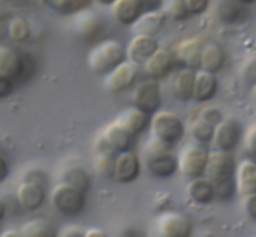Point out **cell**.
I'll return each instance as SVG.
<instances>
[{
    "label": "cell",
    "mask_w": 256,
    "mask_h": 237,
    "mask_svg": "<svg viewBox=\"0 0 256 237\" xmlns=\"http://www.w3.org/2000/svg\"><path fill=\"white\" fill-rule=\"evenodd\" d=\"M126 49L118 40H105L98 44L90 51L88 65L90 69L99 75H108L118 65L126 60Z\"/></svg>",
    "instance_id": "cell-1"
},
{
    "label": "cell",
    "mask_w": 256,
    "mask_h": 237,
    "mask_svg": "<svg viewBox=\"0 0 256 237\" xmlns=\"http://www.w3.org/2000/svg\"><path fill=\"white\" fill-rule=\"evenodd\" d=\"M35 71V61L30 55L19 54L6 46H0V74L15 82L26 81Z\"/></svg>",
    "instance_id": "cell-2"
},
{
    "label": "cell",
    "mask_w": 256,
    "mask_h": 237,
    "mask_svg": "<svg viewBox=\"0 0 256 237\" xmlns=\"http://www.w3.org/2000/svg\"><path fill=\"white\" fill-rule=\"evenodd\" d=\"M52 204L62 216L75 217L84 211L86 194L66 182H62L52 189Z\"/></svg>",
    "instance_id": "cell-3"
},
{
    "label": "cell",
    "mask_w": 256,
    "mask_h": 237,
    "mask_svg": "<svg viewBox=\"0 0 256 237\" xmlns=\"http://www.w3.org/2000/svg\"><path fill=\"white\" fill-rule=\"evenodd\" d=\"M152 136L162 140L174 147L185 135V125L176 114L172 111H156L150 121Z\"/></svg>",
    "instance_id": "cell-4"
},
{
    "label": "cell",
    "mask_w": 256,
    "mask_h": 237,
    "mask_svg": "<svg viewBox=\"0 0 256 237\" xmlns=\"http://www.w3.org/2000/svg\"><path fill=\"white\" fill-rule=\"evenodd\" d=\"M209 151L202 144L189 145L182 150L179 157V171L188 179L205 176Z\"/></svg>",
    "instance_id": "cell-5"
},
{
    "label": "cell",
    "mask_w": 256,
    "mask_h": 237,
    "mask_svg": "<svg viewBox=\"0 0 256 237\" xmlns=\"http://www.w3.org/2000/svg\"><path fill=\"white\" fill-rule=\"evenodd\" d=\"M132 105L149 115H154L162 106V87L156 79H146L135 86Z\"/></svg>",
    "instance_id": "cell-6"
},
{
    "label": "cell",
    "mask_w": 256,
    "mask_h": 237,
    "mask_svg": "<svg viewBox=\"0 0 256 237\" xmlns=\"http://www.w3.org/2000/svg\"><path fill=\"white\" fill-rule=\"evenodd\" d=\"M236 174V162L230 151L212 150L209 152L205 176L212 182L234 177Z\"/></svg>",
    "instance_id": "cell-7"
},
{
    "label": "cell",
    "mask_w": 256,
    "mask_h": 237,
    "mask_svg": "<svg viewBox=\"0 0 256 237\" xmlns=\"http://www.w3.org/2000/svg\"><path fill=\"white\" fill-rule=\"evenodd\" d=\"M139 74V65L125 60L105 77V89L112 94H120L135 84Z\"/></svg>",
    "instance_id": "cell-8"
},
{
    "label": "cell",
    "mask_w": 256,
    "mask_h": 237,
    "mask_svg": "<svg viewBox=\"0 0 256 237\" xmlns=\"http://www.w3.org/2000/svg\"><path fill=\"white\" fill-rule=\"evenodd\" d=\"M158 230L164 237H189L192 234V225L180 212H165L158 220Z\"/></svg>",
    "instance_id": "cell-9"
},
{
    "label": "cell",
    "mask_w": 256,
    "mask_h": 237,
    "mask_svg": "<svg viewBox=\"0 0 256 237\" xmlns=\"http://www.w3.org/2000/svg\"><path fill=\"white\" fill-rule=\"evenodd\" d=\"M242 126L235 120H222L215 126V134L212 142L215 147L224 151L232 152L242 140Z\"/></svg>",
    "instance_id": "cell-10"
},
{
    "label": "cell",
    "mask_w": 256,
    "mask_h": 237,
    "mask_svg": "<svg viewBox=\"0 0 256 237\" xmlns=\"http://www.w3.org/2000/svg\"><path fill=\"white\" fill-rule=\"evenodd\" d=\"M205 44L202 37L194 36L185 39L176 47V61L184 67H190L192 70L202 69V54Z\"/></svg>",
    "instance_id": "cell-11"
},
{
    "label": "cell",
    "mask_w": 256,
    "mask_h": 237,
    "mask_svg": "<svg viewBox=\"0 0 256 237\" xmlns=\"http://www.w3.org/2000/svg\"><path fill=\"white\" fill-rule=\"evenodd\" d=\"M140 171H142L140 160L134 152L129 150V151L118 154L114 179L119 184H132V182L139 179Z\"/></svg>",
    "instance_id": "cell-12"
},
{
    "label": "cell",
    "mask_w": 256,
    "mask_h": 237,
    "mask_svg": "<svg viewBox=\"0 0 256 237\" xmlns=\"http://www.w3.org/2000/svg\"><path fill=\"white\" fill-rule=\"evenodd\" d=\"M159 49V42L155 37L136 35L126 47L128 59L136 65H144Z\"/></svg>",
    "instance_id": "cell-13"
},
{
    "label": "cell",
    "mask_w": 256,
    "mask_h": 237,
    "mask_svg": "<svg viewBox=\"0 0 256 237\" xmlns=\"http://www.w3.org/2000/svg\"><path fill=\"white\" fill-rule=\"evenodd\" d=\"M102 139L112 151L120 154V152L129 151L132 149L135 136L116 120L104 130Z\"/></svg>",
    "instance_id": "cell-14"
},
{
    "label": "cell",
    "mask_w": 256,
    "mask_h": 237,
    "mask_svg": "<svg viewBox=\"0 0 256 237\" xmlns=\"http://www.w3.org/2000/svg\"><path fill=\"white\" fill-rule=\"evenodd\" d=\"M16 197L22 209L28 211H36L45 202V190L42 184L29 180L18 187Z\"/></svg>",
    "instance_id": "cell-15"
},
{
    "label": "cell",
    "mask_w": 256,
    "mask_h": 237,
    "mask_svg": "<svg viewBox=\"0 0 256 237\" xmlns=\"http://www.w3.org/2000/svg\"><path fill=\"white\" fill-rule=\"evenodd\" d=\"M176 64V57L165 49H158V51L144 64L145 72L152 79L160 80L168 76Z\"/></svg>",
    "instance_id": "cell-16"
},
{
    "label": "cell",
    "mask_w": 256,
    "mask_h": 237,
    "mask_svg": "<svg viewBox=\"0 0 256 237\" xmlns=\"http://www.w3.org/2000/svg\"><path fill=\"white\" fill-rule=\"evenodd\" d=\"M246 5L236 0H220L216 6V16L224 25L242 24L249 17Z\"/></svg>",
    "instance_id": "cell-17"
},
{
    "label": "cell",
    "mask_w": 256,
    "mask_h": 237,
    "mask_svg": "<svg viewBox=\"0 0 256 237\" xmlns=\"http://www.w3.org/2000/svg\"><path fill=\"white\" fill-rule=\"evenodd\" d=\"M219 89V80L216 74L199 69L195 74L194 99L198 102H206L214 99Z\"/></svg>",
    "instance_id": "cell-18"
},
{
    "label": "cell",
    "mask_w": 256,
    "mask_h": 237,
    "mask_svg": "<svg viewBox=\"0 0 256 237\" xmlns=\"http://www.w3.org/2000/svg\"><path fill=\"white\" fill-rule=\"evenodd\" d=\"M105 22L100 16H98L94 11L85 9L82 11L78 12L76 19V30L82 37L85 40L98 39L100 35L104 32Z\"/></svg>",
    "instance_id": "cell-19"
},
{
    "label": "cell",
    "mask_w": 256,
    "mask_h": 237,
    "mask_svg": "<svg viewBox=\"0 0 256 237\" xmlns=\"http://www.w3.org/2000/svg\"><path fill=\"white\" fill-rule=\"evenodd\" d=\"M146 169L149 174L159 179H168L176 174L179 161L170 152L159 155H149L146 159Z\"/></svg>",
    "instance_id": "cell-20"
},
{
    "label": "cell",
    "mask_w": 256,
    "mask_h": 237,
    "mask_svg": "<svg viewBox=\"0 0 256 237\" xmlns=\"http://www.w3.org/2000/svg\"><path fill=\"white\" fill-rule=\"evenodd\" d=\"M112 11L115 20L124 26H132L145 12L139 0H116L112 5Z\"/></svg>",
    "instance_id": "cell-21"
},
{
    "label": "cell",
    "mask_w": 256,
    "mask_h": 237,
    "mask_svg": "<svg viewBox=\"0 0 256 237\" xmlns=\"http://www.w3.org/2000/svg\"><path fill=\"white\" fill-rule=\"evenodd\" d=\"M165 22H166V14L159 12V10L145 11L132 25V31L136 35L155 37L162 31Z\"/></svg>",
    "instance_id": "cell-22"
},
{
    "label": "cell",
    "mask_w": 256,
    "mask_h": 237,
    "mask_svg": "<svg viewBox=\"0 0 256 237\" xmlns=\"http://www.w3.org/2000/svg\"><path fill=\"white\" fill-rule=\"evenodd\" d=\"M196 70L182 67L175 74L172 80V92L182 102H188L194 99V84Z\"/></svg>",
    "instance_id": "cell-23"
},
{
    "label": "cell",
    "mask_w": 256,
    "mask_h": 237,
    "mask_svg": "<svg viewBox=\"0 0 256 237\" xmlns=\"http://www.w3.org/2000/svg\"><path fill=\"white\" fill-rule=\"evenodd\" d=\"M98 150H99V152H98L94 164L95 172L102 179H114L118 154L105 144L102 137H100L99 144H98Z\"/></svg>",
    "instance_id": "cell-24"
},
{
    "label": "cell",
    "mask_w": 256,
    "mask_h": 237,
    "mask_svg": "<svg viewBox=\"0 0 256 237\" xmlns=\"http://www.w3.org/2000/svg\"><path fill=\"white\" fill-rule=\"evenodd\" d=\"M226 64V54L216 42H206L202 54V69L218 74Z\"/></svg>",
    "instance_id": "cell-25"
},
{
    "label": "cell",
    "mask_w": 256,
    "mask_h": 237,
    "mask_svg": "<svg viewBox=\"0 0 256 237\" xmlns=\"http://www.w3.org/2000/svg\"><path fill=\"white\" fill-rule=\"evenodd\" d=\"M188 194L195 204L209 205L215 199L214 182L204 176L192 179L188 185Z\"/></svg>",
    "instance_id": "cell-26"
},
{
    "label": "cell",
    "mask_w": 256,
    "mask_h": 237,
    "mask_svg": "<svg viewBox=\"0 0 256 237\" xmlns=\"http://www.w3.org/2000/svg\"><path fill=\"white\" fill-rule=\"evenodd\" d=\"M238 191L245 195L256 194V162L252 160H244L240 162L236 170Z\"/></svg>",
    "instance_id": "cell-27"
},
{
    "label": "cell",
    "mask_w": 256,
    "mask_h": 237,
    "mask_svg": "<svg viewBox=\"0 0 256 237\" xmlns=\"http://www.w3.org/2000/svg\"><path fill=\"white\" fill-rule=\"evenodd\" d=\"M118 121L122 126L126 127L134 136H138V135L142 134L148 129L152 119H150L149 114H146V112L142 111V110L134 106L132 109L126 110L125 112H122L118 117Z\"/></svg>",
    "instance_id": "cell-28"
},
{
    "label": "cell",
    "mask_w": 256,
    "mask_h": 237,
    "mask_svg": "<svg viewBox=\"0 0 256 237\" xmlns=\"http://www.w3.org/2000/svg\"><path fill=\"white\" fill-rule=\"evenodd\" d=\"M44 2L58 14L72 15L88 9L92 0H44Z\"/></svg>",
    "instance_id": "cell-29"
},
{
    "label": "cell",
    "mask_w": 256,
    "mask_h": 237,
    "mask_svg": "<svg viewBox=\"0 0 256 237\" xmlns=\"http://www.w3.org/2000/svg\"><path fill=\"white\" fill-rule=\"evenodd\" d=\"M20 234L25 237H50L56 235V230L49 222L36 219L25 222Z\"/></svg>",
    "instance_id": "cell-30"
},
{
    "label": "cell",
    "mask_w": 256,
    "mask_h": 237,
    "mask_svg": "<svg viewBox=\"0 0 256 237\" xmlns=\"http://www.w3.org/2000/svg\"><path fill=\"white\" fill-rule=\"evenodd\" d=\"M62 180L64 182L76 187L85 194L89 191L90 186H92V179H90L89 174L82 167H70L64 172Z\"/></svg>",
    "instance_id": "cell-31"
},
{
    "label": "cell",
    "mask_w": 256,
    "mask_h": 237,
    "mask_svg": "<svg viewBox=\"0 0 256 237\" xmlns=\"http://www.w3.org/2000/svg\"><path fill=\"white\" fill-rule=\"evenodd\" d=\"M190 132H192V136L198 144H209L212 141L215 134V125L210 124V122L205 121L204 119L199 117L198 120H195L192 124L190 127Z\"/></svg>",
    "instance_id": "cell-32"
},
{
    "label": "cell",
    "mask_w": 256,
    "mask_h": 237,
    "mask_svg": "<svg viewBox=\"0 0 256 237\" xmlns=\"http://www.w3.org/2000/svg\"><path fill=\"white\" fill-rule=\"evenodd\" d=\"M9 36L14 42L22 44L32 36V26L24 17H12L9 25Z\"/></svg>",
    "instance_id": "cell-33"
},
{
    "label": "cell",
    "mask_w": 256,
    "mask_h": 237,
    "mask_svg": "<svg viewBox=\"0 0 256 237\" xmlns=\"http://www.w3.org/2000/svg\"><path fill=\"white\" fill-rule=\"evenodd\" d=\"M215 187V197H218L222 201H229L235 196L238 191L236 179L229 177V179L220 180V181L214 182Z\"/></svg>",
    "instance_id": "cell-34"
},
{
    "label": "cell",
    "mask_w": 256,
    "mask_h": 237,
    "mask_svg": "<svg viewBox=\"0 0 256 237\" xmlns=\"http://www.w3.org/2000/svg\"><path fill=\"white\" fill-rule=\"evenodd\" d=\"M166 15H169L175 21H182L189 17L190 12L188 10L185 0H170L166 6Z\"/></svg>",
    "instance_id": "cell-35"
},
{
    "label": "cell",
    "mask_w": 256,
    "mask_h": 237,
    "mask_svg": "<svg viewBox=\"0 0 256 237\" xmlns=\"http://www.w3.org/2000/svg\"><path fill=\"white\" fill-rule=\"evenodd\" d=\"M146 149H148V155H159V154H166V152H170V150L172 149V146H170L169 144L164 142L162 140L152 136V139H150V141H148Z\"/></svg>",
    "instance_id": "cell-36"
},
{
    "label": "cell",
    "mask_w": 256,
    "mask_h": 237,
    "mask_svg": "<svg viewBox=\"0 0 256 237\" xmlns=\"http://www.w3.org/2000/svg\"><path fill=\"white\" fill-rule=\"evenodd\" d=\"M190 15L204 14L209 6V0H185Z\"/></svg>",
    "instance_id": "cell-37"
},
{
    "label": "cell",
    "mask_w": 256,
    "mask_h": 237,
    "mask_svg": "<svg viewBox=\"0 0 256 237\" xmlns=\"http://www.w3.org/2000/svg\"><path fill=\"white\" fill-rule=\"evenodd\" d=\"M242 76H244L246 84H256V57H252L245 64L244 69H242Z\"/></svg>",
    "instance_id": "cell-38"
},
{
    "label": "cell",
    "mask_w": 256,
    "mask_h": 237,
    "mask_svg": "<svg viewBox=\"0 0 256 237\" xmlns=\"http://www.w3.org/2000/svg\"><path fill=\"white\" fill-rule=\"evenodd\" d=\"M242 209L250 219L256 221V194L245 195L242 199Z\"/></svg>",
    "instance_id": "cell-39"
},
{
    "label": "cell",
    "mask_w": 256,
    "mask_h": 237,
    "mask_svg": "<svg viewBox=\"0 0 256 237\" xmlns=\"http://www.w3.org/2000/svg\"><path fill=\"white\" fill-rule=\"evenodd\" d=\"M200 117H202V119H204L205 121L215 125V126H216V125L222 120V112H220V110L215 109V107H206V109H204L202 111Z\"/></svg>",
    "instance_id": "cell-40"
},
{
    "label": "cell",
    "mask_w": 256,
    "mask_h": 237,
    "mask_svg": "<svg viewBox=\"0 0 256 237\" xmlns=\"http://www.w3.org/2000/svg\"><path fill=\"white\" fill-rule=\"evenodd\" d=\"M245 146L248 151L256 157V125L248 130L245 135Z\"/></svg>",
    "instance_id": "cell-41"
},
{
    "label": "cell",
    "mask_w": 256,
    "mask_h": 237,
    "mask_svg": "<svg viewBox=\"0 0 256 237\" xmlns=\"http://www.w3.org/2000/svg\"><path fill=\"white\" fill-rule=\"evenodd\" d=\"M12 89H14V81L0 74V99L9 96Z\"/></svg>",
    "instance_id": "cell-42"
},
{
    "label": "cell",
    "mask_w": 256,
    "mask_h": 237,
    "mask_svg": "<svg viewBox=\"0 0 256 237\" xmlns=\"http://www.w3.org/2000/svg\"><path fill=\"white\" fill-rule=\"evenodd\" d=\"M142 2L144 11H154L159 10L164 4V0H139Z\"/></svg>",
    "instance_id": "cell-43"
},
{
    "label": "cell",
    "mask_w": 256,
    "mask_h": 237,
    "mask_svg": "<svg viewBox=\"0 0 256 237\" xmlns=\"http://www.w3.org/2000/svg\"><path fill=\"white\" fill-rule=\"evenodd\" d=\"M12 19L9 15L0 14V39H4L6 35H9V25Z\"/></svg>",
    "instance_id": "cell-44"
},
{
    "label": "cell",
    "mask_w": 256,
    "mask_h": 237,
    "mask_svg": "<svg viewBox=\"0 0 256 237\" xmlns=\"http://www.w3.org/2000/svg\"><path fill=\"white\" fill-rule=\"evenodd\" d=\"M8 175H9V165H8L6 160L4 159V156L0 155V184L6 180Z\"/></svg>",
    "instance_id": "cell-45"
},
{
    "label": "cell",
    "mask_w": 256,
    "mask_h": 237,
    "mask_svg": "<svg viewBox=\"0 0 256 237\" xmlns=\"http://www.w3.org/2000/svg\"><path fill=\"white\" fill-rule=\"evenodd\" d=\"M84 236H86V237H106L108 235H106V232L102 231V230L90 229L85 232Z\"/></svg>",
    "instance_id": "cell-46"
},
{
    "label": "cell",
    "mask_w": 256,
    "mask_h": 237,
    "mask_svg": "<svg viewBox=\"0 0 256 237\" xmlns=\"http://www.w3.org/2000/svg\"><path fill=\"white\" fill-rule=\"evenodd\" d=\"M82 232L79 231V230H75V231H72V230H68V234L66 232H62V236H82Z\"/></svg>",
    "instance_id": "cell-47"
},
{
    "label": "cell",
    "mask_w": 256,
    "mask_h": 237,
    "mask_svg": "<svg viewBox=\"0 0 256 237\" xmlns=\"http://www.w3.org/2000/svg\"><path fill=\"white\" fill-rule=\"evenodd\" d=\"M95 1L96 2H99L100 5H104V6H112V4H114L115 1H116V0H95Z\"/></svg>",
    "instance_id": "cell-48"
},
{
    "label": "cell",
    "mask_w": 256,
    "mask_h": 237,
    "mask_svg": "<svg viewBox=\"0 0 256 237\" xmlns=\"http://www.w3.org/2000/svg\"><path fill=\"white\" fill-rule=\"evenodd\" d=\"M4 216H5V205L4 202H2V200L0 199V221L4 219Z\"/></svg>",
    "instance_id": "cell-49"
},
{
    "label": "cell",
    "mask_w": 256,
    "mask_h": 237,
    "mask_svg": "<svg viewBox=\"0 0 256 237\" xmlns=\"http://www.w3.org/2000/svg\"><path fill=\"white\" fill-rule=\"evenodd\" d=\"M2 236H4V237H8V236L18 237V236H22V234H18V232H14V231H8V232H5V234L2 235Z\"/></svg>",
    "instance_id": "cell-50"
},
{
    "label": "cell",
    "mask_w": 256,
    "mask_h": 237,
    "mask_svg": "<svg viewBox=\"0 0 256 237\" xmlns=\"http://www.w3.org/2000/svg\"><path fill=\"white\" fill-rule=\"evenodd\" d=\"M236 1L242 2V4L244 5H252L254 4V2H256V0H236Z\"/></svg>",
    "instance_id": "cell-51"
},
{
    "label": "cell",
    "mask_w": 256,
    "mask_h": 237,
    "mask_svg": "<svg viewBox=\"0 0 256 237\" xmlns=\"http://www.w3.org/2000/svg\"><path fill=\"white\" fill-rule=\"evenodd\" d=\"M254 94H255V96H256V84L254 85Z\"/></svg>",
    "instance_id": "cell-52"
}]
</instances>
